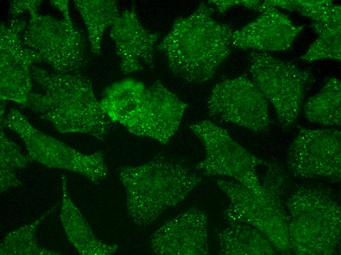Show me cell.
Instances as JSON below:
<instances>
[{"label":"cell","mask_w":341,"mask_h":255,"mask_svg":"<svg viewBox=\"0 0 341 255\" xmlns=\"http://www.w3.org/2000/svg\"><path fill=\"white\" fill-rule=\"evenodd\" d=\"M214 9L201 2L190 15L175 19L157 48L176 76L188 82L209 80L231 52L233 31L216 21Z\"/></svg>","instance_id":"obj_1"},{"label":"cell","mask_w":341,"mask_h":255,"mask_svg":"<svg viewBox=\"0 0 341 255\" xmlns=\"http://www.w3.org/2000/svg\"><path fill=\"white\" fill-rule=\"evenodd\" d=\"M31 74L44 92H31L23 106L61 133H84L102 140L109 132L113 122L102 110L88 77L51 73L33 66Z\"/></svg>","instance_id":"obj_2"},{"label":"cell","mask_w":341,"mask_h":255,"mask_svg":"<svg viewBox=\"0 0 341 255\" xmlns=\"http://www.w3.org/2000/svg\"><path fill=\"white\" fill-rule=\"evenodd\" d=\"M120 178L129 213L141 226L181 202L202 180L184 161L160 155L143 165L122 168Z\"/></svg>","instance_id":"obj_3"},{"label":"cell","mask_w":341,"mask_h":255,"mask_svg":"<svg viewBox=\"0 0 341 255\" xmlns=\"http://www.w3.org/2000/svg\"><path fill=\"white\" fill-rule=\"evenodd\" d=\"M291 198V250L298 254H331L339 243L340 208L325 192L300 190Z\"/></svg>","instance_id":"obj_4"},{"label":"cell","mask_w":341,"mask_h":255,"mask_svg":"<svg viewBox=\"0 0 341 255\" xmlns=\"http://www.w3.org/2000/svg\"><path fill=\"white\" fill-rule=\"evenodd\" d=\"M29 23L24 32L25 45L37 53L54 72L77 74L87 61V44L72 22L29 11Z\"/></svg>","instance_id":"obj_5"},{"label":"cell","mask_w":341,"mask_h":255,"mask_svg":"<svg viewBox=\"0 0 341 255\" xmlns=\"http://www.w3.org/2000/svg\"><path fill=\"white\" fill-rule=\"evenodd\" d=\"M249 72L253 82L273 104L282 128L291 127L313 81L311 73L265 53L252 52Z\"/></svg>","instance_id":"obj_6"},{"label":"cell","mask_w":341,"mask_h":255,"mask_svg":"<svg viewBox=\"0 0 341 255\" xmlns=\"http://www.w3.org/2000/svg\"><path fill=\"white\" fill-rule=\"evenodd\" d=\"M0 122L22 139L33 161L50 168L77 173L95 183L106 177L108 168L102 152L81 153L36 129L16 109H12Z\"/></svg>","instance_id":"obj_7"},{"label":"cell","mask_w":341,"mask_h":255,"mask_svg":"<svg viewBox=\"0 0 341 255\" xmlns=\"http://www.w3.org/2000/svg\"><path fill=\"white\" fill-rule=\"evenodd\" d=\"M189 128L204 145L206 156L196 165L208 176L233 178L249 189L261 191L264 188L256 167L267 162L251 154L229 135L227 130L208 120L192 124Z\"/></svg>","instance_id":"obj_8"},{"label":"cell","mask_w":341,"mask_h":255,"mask_svg":"<svg viewBox=\"0 0 341 255\" xmlns=\"http://www.w3.org/2000/svg\"><path fill=\"white\" fill-rule=\"evenodd\" d=\"M217 183L230 200L224 212L228 221H239L256 228L281 251L291 250L288 217L271 192L255 191L238 182L218 179Z\"/></svg>","instance_id":"obj_9"},{"label":"cell","mask_w":341,"mask_h":255,"mask_svg":"<svg viewBox=\"0 0 341 255\" xmlns=\"http://www.w3.org/2000/svg\"><path fill=\"white\" fill-rule=\"evenodd\" d=\"M209 114L254 131L269 128L268 101L255 84L240 76L216 84L207 102Z\"/></svg>","instance_id":"obj_10"},{"label":"cell","mask_w":341,"mask_h":255,"mask_svg":"<svg viewBox=\"0 0 341 255\" xmlns=\"http://www.w3.org/2000/svg\"><path fill=\"white\" fill-rule=\"evenodd\" d=\"M188 104L157 80L119 123L131 134L167 144L177 130Z\"/></svg>","instance_id":"obj_11"},{"label":"cell","mask_w":341,"mask_h":255,"mask_svg":"<svg viewBox=\"0 0 341 255\" xmlns=\"http://www.w3.org/2000/svg\"><path fill=\"white\" fill-rule=\"evenodd\" d=\"M25 20L12 19L0 27V100L23 105L31 92L33 64L42 62L39 55L27 47L23 35Z\"/></svg>","instance_id":"obj_12"},{"label":"cell","mask_w":341,"mask_h":255,"mask_svg":"<svg viewBox=\"0 0 341 255\" xmlns=\"http://www.w3.org/2000/svg\"><path fill=\"white\" fill-rule=\"evenodd\" d=\"M341 132L338 129L301 128L289 150L291 171L301 178H341Z\"/></svg>","instance_id":"obj_13"},{"label":"cell","mask_w":341,"mask_h":255,"mask_svg":"<svg viewBox=\"0 0 341 255\" xmlns=\"http://www.w3.org/2000/svg\"><path fill=\"white\" fill-rule=\"evenodd\" d=\"M207 215L192 207L169 220L151 237L157 254L206 255L208 254Z\"/></svg>","instance_id":"obj_14"},{"label":"cell","mask_w":341,"mask_h":255,"mask_svg":"<svg viewBox=\"0 0 341 255\" xmlns=\"http://www.w3.org/2000/svg\"><path fill=\"white\" fill-rule=\"evenodd\" d=\"M110 35L115 42L120 68L124 74L153 67L154 48L159 34L142 25L133 7L119 15L111 26Z\"/></svg>","instance_id":"obj_15"},{"label":"cell","mask_w":341,"mask_h":255,"mask_svg":"<svg viewBox=\"0 0 341 255\" xmlns=\"http://www.w3.org/2000/svg\"><path fill=\"white\" fill-rule=\"evenodd\" d=\"M303 27L293 24L275 7H269L255 20L233 32L231 46L264 51L285 50Z\"/></svg>","instance_id":"obj_16"},{"label":"cell","mask_w":341,"mask_h":255,"mask_svg":"<svg viewBox=\"0 0 341 255\" xmlns=\"http://www.w3.org/2000/svg\"><path fill=\"white\" fill-rule=\"evenodd\" d=\"M60 219L68 239L79 254L108 255L117 250L116 245L105 243L97 238L79 209L71 200L67 188V178H62Z\"/></svg>","instance_id":"obj_17"},{"label":"cell","mask_w":341,"mask_h":255,"mask_svg":"<svg viewBox=\"0 0 341 255\" xmlns=\"http://www.w3.org/2000/svg\"><path fill=\"white\" fill-rule=\"evenodd\" d=\"M228 226L216 232L222 255H268L275 253L270 241L260 230L247 224L228 221Z\"/></svg>","instance_id":"obj_18"},{"label":"cell","mask_w":341,"mask_h":255,"mask_svg":"<svg viewBox=\"0 0 341 255\" xmlns=\"http://www.w3.org/2000/svg\"><path fill=\"white\" fill-rule=\"evenodd\" d=\"M73 3L86 25L91 51L96 54H100L103 33L119 16L116 1L113 0H75Z\"/></svg>","instance_id":"obj_19"},{"label":"cell","mask_w":341,"mask_h":255,"mask_svg":"<svg viewBox=\"0 0 341 255\" xmlns=\"http://www.w3.org/2000/svg\"><path fill=\"white\" fill-rule=\"evenodd\" d=\"M341 83L329 78L320 91L310 98L304 106V115L311 122L325 126H340Z\"/></svg>","instance_id":"obj_20"},{"label":"cell","mask_w":341,"mask_h":255,"mask_svg":"<svg viewBox=\"0 0 341 255\" xmlns=\"http://www.w3.org/2000/svg\"><path fill=\"white\" fill-rule=\"evenodd\" d=\"M146 87L133 78H125L108 86L99 102L103 111L112 122L119 123L143 97Z\"/></svg>","instance_id":"obj_21"},{"label":"cell","mask_w":341,"mask_h":255,"mask_svg":"<svg viewBox=\"0 0 341 255\" xmlns=\"http://www.w3.org/2000/svg\"><path fill=\"white\" fill-rule=\"evenodd\" d=\"M55 206L34 222L8 233L0 246V255H58L60 254L40 247L35 237L37 227Z\"/></svg>","instance_id":"obj_22"},{"label":"cell","mask_w":341,"mask_h":255,"mask_svg":"<svg viewBox=\"0 0 341 255\" xmlns=\"http://www.w3.org/2000/svg\"><path fill=\"white\" fill-rule=\"evenodd\" d=\"M311 26L318 37L300 59L306 62L328 58L341 60V24L313 21Z\"/></svg>","instance_id":"obj_23"},{"label":"cell","mask_w":341,"mask_h":255,"mask_svg":"<svg viewBox=\"0 0 341 255\" xmlns=\"http://www.w3.org/2000/svg\"><path fill=\"white\" fill-rule=\"evenodd\" d=\"M0 139V191L4 192L21 184L14 171L26 167L33 160L28 155H24L20 148L5 136L1 127Z\"/></svg>","instance_id":"obj_24"},{"label":"cell","mask_w":341,"mask_h":255,"mask_svg":"<svg viewBox=\"0 0 341 255\" xmlns=\"http://www.w3.org/2000/svg\"><path fill=\"white\" fill-rule=\"evenodd\" d=\"M285 9L297 11L313 22L328 24L341 22V7L331 0H287Z\"/></svg>","instance_id":"obj_25"},{"label":"cell","mask_w":341,"mask_h":255,"mask_svg":"<svg viewBox=\"0 0 341 255\" xmlns=\"http://www.w3.org/2000/svg\"><path fill=\"white\" fill-rule=\"evenodd\" d=\"M41 1L40 0H14L10 4L9 13L15 18L27 10L29 12L33 9H37Z\"/></svg>","instance_id":"obj_26"},{"label":"cell","mask_w":341,"mask_h":255,"mask_svg":"<svg viewBox=\"0 0 341 255\" xmlns=\"http://www.w3.org/2000/svg\"><path fill=\"white\" fill-rule=\"evenodd\" d=\"M209 3L214 4L219 13H223L233 6L243 5L246 7L247 0H210Z\"/></svg>","instance_id":"obj_27"},{"label":"cell","mask_w":341,"mask_h":255,"mask_svg":"<svg viewBox=\"0 0 341 255\" xmlns=\"http://www.w3.org/2000/svg\"><path fill=\"white\" fill-rule=\"evenodd\" d=\"M50 3L61 11L64 19L68 22H72L68 8V0H53L50 1Z\"/></svg>","instance_id":"obj_28"}]
</instances>
